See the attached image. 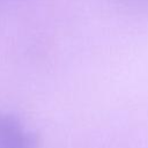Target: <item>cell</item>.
<instances>
[{"label":"cell","mask_w":148,"mask_h":148,"mask_svg":"<svg viewBox=\"0 0 148 148\" xmlns=\"http://www.w3.org/2000/svg\"><path fill=\"white\" fill-rule=\"evenodd\" d=\"M39 138L23 128L20 119L0 112V148H37Z\"/></svg>","instance_id":"1"}]
</instances>
